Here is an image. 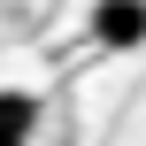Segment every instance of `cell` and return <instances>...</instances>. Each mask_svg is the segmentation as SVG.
<instances>
[{"label":"cell","mask_w":146,"mask_h":146,"mask_svg":"<svg viewBox=\"0 0 146 146\" xmlns=\"http://www.w3.org/2000/svg\"><path fill=\"white\" fill-rule=\"evenodd\" d=\"M38 139V100L31 92H0V146H31Z\"/></svg>","instance_id":"7a4b0ae2"},{"label":"cell","mask_w":146,"mask_h":146,"mask_svg":"<svg viewBox=\"0 0 146 146\" xmlns=\"http://www.w3.org/2000/svg\"><path fill=\"white\" fill-rule=\"evenodd\" d=\"M85 31H92V46H108V54H139L146 46V0H92Z\"/></svg>","instance_id":"6da1fadb"}]
</instances>
